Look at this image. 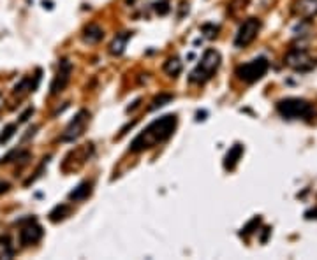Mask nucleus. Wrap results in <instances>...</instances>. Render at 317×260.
Here are the masks:
<instances>
[{
  "mask_svg": "<svg viewBox=\"0 0 317 260\" xmlns=\"http://www.w3.org/2000/svg\"><path fill=\"white\" fill-rule=\"evenodd\" d=\"M178 125V118L174 114H166L160 116L158 120L152 121L140 136L136 137L131 143V152L132 153H141L145 150L157 146L160 143H166L171 136L174 134Z\"/></svg>",
  "mask_w": 317,
  "mask_h": 260,
  "instance_id": "nucleus-1",
  "label": "nucleus"
},
{
  "mask_svg": "<svg viewBox=\"0 0 317 260\" xmlns=\"http://www.w3.org/2000/svg\"><path fill=\"white\" fill-rule=\"evenodd\" d=\"M219 67H221V53L217 50H206L196 69L190 72L189 83L190 85H205L215 76Z\"/></svg>",
  "mask_w": 317,
  "mask_h": 260,
  "instance_id": "nucleus-2",
  "label": "nucleus"
},
{
  "mask_svg": "<svg viewBox=\"0 0 317 260\" xmlns=\"http://www.w3.org/2000/svg\"><path fill=\"white\" fill-rule=\"evenodd\" d=\"M277 113L286 120H300V118L305 120V118L312 116L314 105L305 99L289 97L277 102Z\"/></svg>",
  "mask_w": 317,
  "mask_h": 260,
  "instance_id": "nucleus-3",
  "label": "nucleus"
},
{
  "mask_svg": "<svg viewBox=\"0 0 317 260\" xmlns=\"http://www.w3.org/2000/svg\"><path fill=\"white\" fill-rule=\"evenodd\" d=\"M268 69H270L268 58L257 56V58L250 60V62L241 63V65L236 67L235 74H236V78L240 79V81H243L245 85H254V83H257L259 79L264 78V74L268 72Z\"/></svg>",
  "mask_w": 317,
  "mask_h": 260,
  "instance_id": "nucleus-4",
  "label": "nucleus"
},
{
  "mask_svg": "<svg viewBox=\"0 0 317 260\" xmlns=\"http://www.w3.org/2000/svg\"><path fill=\"white\" fill-rule=\"evenodd\" d=\"M284 63L291 69L300 70V72H307V70H312L316 67V60L303 48H293V50L287 51V54L284 56Z\"/></svg>",
  "mask_w": 317,
  "mask_h": 260,
  "instance_id": "nucleus-5",
  "label": "nucleus"
},
{
  "mask_svg": "<svg viewBox=\"0 0 317 260\" xmlns=\"http://www.w3.org/2000/svg\"><path fill=\"white\" fill-rule=\"evenodd\" d=\"M88 123H90V113L86 109H81V111L74 116V120H71V123L66 127L60 141H64V143H73V141H76L78 137H81L83 134H85L86 125Z\"/></svg>",
  "mask_w": 317,
  "mask_h": 260,
  "instance_id": "nucleus-6",
  "label": "nucleus"
},
{
  "mask_svg": "<svg viewBox=\"0 0 317 260\" xmlns=\"http://www.w3.org/2000/svg\"><path fill=\"white\" fill-rule=\"evenodd\" d=\"M261 30V20L259 18H247L243 23L240 25L238 32L235 37V46L236 48H245L257 37Z\"/></svg>",
  "mask_w": 317,
  "mask_h": 260,
  "instance_id": "nucleus-7",
  "label": "nucleus"
},
{
  "mask_svg": "<svg viewBox=\"0 0 317 260\" xmlns=\"http://www.w3.org/2000/svg\"><path fill=\"white\" fill-rule=\"evenodd\" d=\"M71 74H73V63L67 58L60 60L57 76H55L53 81H51V95H57L60 94V92H64V88H66L71 81Z\"/></svg>",
  "mask_w": 317,
  "mask_h": 260,
  "instance_id": "nucleus-8",
  "label": "nucleus"
},
{
  "mask_svg": "<svg viewBox=\"0 0 317 260\" xmlns=\"http://www.w3.org/2000/svg\"><path fill=\"white\" fill-rule=\"evenodd\" d=\"M43 227L37 225L35 223V220L32 218L30 223H28L27 227H23V229L19 230V245L21 246H30V245H35L37 241H41V237H43Z\"/></svg>",
  "mask_w": 317,
  "mask_h": 260,
  "instance_id": "nucleus-9",
  "label": "nucleus"
},
{
  "mask_svg": "<svg viewBox=\"0 0 317 260\" xmlns=\"http://www.w3.org/2000/svg\"><path fill=\"white\" fill-rule=\"evenodd\" d=\"M293 12L303 20H310L317 16V0H296L293 5Z\"/></svg>",
  "mask_w": 317,
  "mask_h": 260,
  "instance_id": "nucleus-10",
  "label": "nucleus"
},
{
  "mask_svg": "<svg viewBox=\"0 0 317 260\" xmlns=\"http://www.w3.org/2000/svg\"><path fill=\"white\" fill-rule=\"evenodd\" d=\"M131 37H132V32H120V34H116V37L113 39L111 46H109L111 54L120 56V54L125 51V46H127V43H129V39H131Z\"/></svg>",
  "mask_w": 317,
  "mask_h": 260,
  "instance_id": "nucleus-11",
  "label": "nucleus"
},
{
  "mask_svg": "<svg viewBox=\"0 0 317 260\" xmlns=\"http://www.w3.org/2000/svg\"><path fill=\"white\" fill-rule=\"evenodd\" d=\"M241 155H243V146H241V144H235V146L228 152V155H226V158H224V169L226 171H233V169L236 167V163L240 162Z\"/></svg>",
  "mask_w": 317,
  "mask_h": 260,
  "instance_id": "nucleus-12",
  "label": "nucleus"
},
{
  "mask_svg": "<svg viewBox=\"0 0 317 260\" xmlns=\"http://www.w3.org/2000/svg\"><path fill=\"white\" fill-rule=\"evenodd\" d=\"M102 37H104V30H102L99 25H88V27L83 30V39L88 44L99 43V41H102Z\"/></svg>",
  "mask_w": 317,
  "mask_h": 260,
  "instance_id": "nucleus-13",
  "label": "nucleus"
},
{
  "mask_svg": "<svg viewBox=\"0 0 317 260\" xmlns=\"http://www.w3.org/2000/svg\"><path fill=\"white\" fill-rule=\"evenodd\" d=\"M92 194V183H88V181H83V183H79L76 188H74L73 192L69 194V199L71 201H74V202H78V201H85L88 195Z\"/></svg>",
  "mask_w": 317,
  "mask_h": 260,
  "instance_id": "nucleus-14",
  "label": "nucleus"
},
{
  "mask_svg": "<svg viewBox=\"0 0 317 260\" xmlns=\"http://www.w3.org/2000/svg\"><path fill=\"white\" fill-rule=\"evenodd\" d=\"M182 67L183 65L178 56H171V58H167L166 63H164V72H166L167 76H171V78H176L178 74L182 72Z\"/></svg>",
  "mask_w": 317,
  "mask_h": 260,
  "instance_id": "nucleus-15",
  "label": "nucleus"
},
{
  "mask_svg": "<svg viewBox=\"0 0 317 260\" xmlns=\"http://www.w3.org/2000/svg\"><path fill=\"white\" fill-rule=\"evenodd\" d=\"M69 213H71V208L67 206V204H58V206H55V209L50 213V220L51 221H60V220H64Z\"/></svg>",
  "mask_w": 317,
  "mask_h": 260,
  "instance_id": "nucleus-16",
  "label": "nucleus"
},
{
  "mask_svg": "<svg viewBox=\"0 0 317 260\" xmlns=\"http://www.w3.org/2000/svg\"><path fill=\"white\" fill-rule=\"evenodd\" d=\"M171 101H173V95H171V94H160L158 97H155L154 101H152L150 109H152V111H155V109H158V107H162V105L169 104Z\"/></svg>",
  "mask_w": 317,
  "mask_h": 260,
  "instance_id": "nucleus-17",
  "label": "nucleus"
},
{
  "mask_svg": "<svg viewBox=\"0 0 317 260\" xmlns=\"http://www.w3.org/2000/svg\"><path fill=\"white\" fill-rule=\"evenodd\" d=\"M259 225H261V216H254L250 221H248L247 225H245L243 229H241V236H248V234L255 232Z\"/></svg>",
  "mask_w": 317,
  "mask_h": 260,
  "instance_id": "nucleus-18",
  "label": "nucleus"
},
{
  "mask_svg": "<svg viewBox=\"0 0 317 260\" xmlns=\"http://www.w3.org/2000/svg\"><path fill=\"white\" fill-rule=\"evenodd\" d=\"M14 130H16V125H7V127H5V130L2 132V136H0V144L7 143V141L14 136Z\"/></svg>",
  "mask_w": 317,
  "mask_h": 260,
  "instance_id": "nucleus-19",
  "label": "nucleus"
},
{
  "mask_svg": "<svg viewBox=\"0 0 317 260\" xmlns=\"http://www.w3.org/2000/svg\"><path fill=\"white\" fill-rule=\"evenodd\" d=\"M155 12L160 14V16L167 14V12H169V5H167V2H157V4H155Z\"/></svg>",
  "mask_w": 317,
  "mask_h": 260,
  "instance_id": "nucleus-20",
  "label": "nucleus"
},
{
  "mask_svg": "<svg viewBox=\"0 0 317 260\" xmlns=\"http://www.w3.org/2000/svg\"><path fill=\"white\" fill-rule=\"evenodd\" d=\"M32 114H34V107H28L27 111H25V113L21 114V116H19V123H23V121H27L28 118L32 116Z\"/></svg>",
  "mask_w": 317,
  "mask_h": 260,
  "instance_id": "nucleus-21",
  "label": "nucleus"
},
{
  "mask_svg": "<svg viewBox=\"0 0 317 260\" xmlns=\"http://www.w3.org/2000/svg\"><path fill=\"white\" fill-rule=\"evenodd\" d=\"M9 188H11V185H9L7 181H2V179H0V195L5 194V192H7Z\"/></svg>",
  "mask_w": 317,
  "mask_h": 260,
  "instance_id": "nucleus-22",
  "label": "nucleus"
},
{
  "mask_svg": "<svg viewBox=\"0 0 317 260\" xmlns=\"http://www.w3.org/2000/svg\"><path fill=\"white\" fill-rule=\"evenodd\" d=\"M270 232H271L270 227H264V229H263V236H261V243H266L268 236H270Z\"/></svg>",
  "mask_w": 317,
  "mask_h": 260,
  "instance_id": "nucleus-23",
  "label": "nucleus"
},
{
  "mask_svg": "<svg viewBox=\"0 0 317 260\" xmlns=\"http://www.w3.org/2000/svg\"><path fill=\"white\" fill-rule=\"evenodd\" d=\"M305 216H307V218H317V209H310V211H307Z\"/></svg>",
  "mask_w": 317,
  "mask_h": 260,
  "instance_id": "nucleus-24",
  "label": "nucleus"
},
{
  "mask_svg": "<svg viewBox=\"0 0 317 260\" xmlns=\"http://www.w3.org/2000/svg\"><path fill=\"white\" fill-rule=\"evenodd\" d=\"M0 105H2V95H0Z\"/></svg>",
  "mask_w": 317,
  "mask_h": 260,
  "instance_id": "nucleus-25",
  "label": "nucleus"
}]
</instances>
